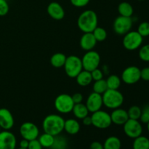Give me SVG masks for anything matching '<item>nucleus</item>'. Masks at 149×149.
I'll return each instance as SVG.
<instances>
[{
    "mask_svg": "<svg viewBox=\"0 0 149 149\" xmlns=\"http://www.w3.org/2000/svg\"><path fill=\"white\" fill-rule=\"evenodd\" d=\"M65 119L61 115L52 113L44 119L42 122V129L44 132H47L53 136L61 135L64 131Z\"/></svg>",
    "mask_w": 149,
    "mask_h": 149,
    "instance_id": "obj_1",
    "label": "nucleus"
},
{
    "mask_svg": "<svg viewBox=\"0 0 149 149\" xmlns=\"http://www.w3.org/2000/svg\"><path fill=\"white\" fill-rule=\"evenodd\" d=\"M97 14L92 10L82 12L77 19V26L83 33H92L97 27Z\"/></svg>",
    "mask_w": 149,
    "mask_h": 149,
    "instance_id": "obj_2",
    "label": "nucleus"
},
{
    "mask_svg": "<svg viewBox=\"0 0 149 149\" xmlns=\"http://www.w3.org/2000/svg\"><path fill=\"white\" fill-rule=\"evenodd\" d=\"M103 106L109 109H116L120 108L124 103V95L119 90L108 89L103 95Z\"/></svg>",
    "mask_w": 149,
    "mask_h": 149,
    "instance_id": "obj_3",
    "label": "nucleus"
},
{
    "mask_svg": "<svg viewBox=\"0 0 149 149\" xmlns=\"http://www.w3.org/2000/svg\"><path fill=\"white\" fill-rule=\"evenodd\" d=\"M63 68L65 74L68 77L76 78L83 70L81 59L77 55H70L67 57Z\"/></svg>",
    "mask_w": 149,
    "mask_h": 149,
    "instance_id": "obj_4",
    "label": "nucleus"
},
{
    "mask_svg": "<svg viewBox=\"0 0 149 149\" xmlns=\"http://www.w3.org/2000/svg\"><path fill=\"white\" fill-rule=\"evenodd\" d=\"M54 106L58 113L61 114H67L72 112L74 103L71 95L63 93L57 96L55 99Z\"/></svg>",
    "mask_w": 149,
    "mask_h": 149,
    "instance_id": "obj_5",
    "label": "nucleus"
},
{
    "mask_svg": "<svg viewBox=\"0 0 149 149\" xmlns=\"http://www.w3.org/2000/svg\"><path fill=\"white\" fill-rule=\"evenodd\" d=\"M143 42V37L137 31H130L124 35L122 45L127 50L133 51L141 47Z\"/></svg>",
    "mask_w": 149,
    "mask_h": 149,
    "instance_id": "obj_6",
    "label": "nucleus"
},
{
    "mask_svg": "<svg viewBox=\"0 0 149 149\" xmlns=\"http://www.w3.org/2000/svg\"><path fill=\"white\" fill-rule=\"evenodd\" d=\"M92 125L100 130H105L110 127L112 125L111 115L106 111L99 110L92 113Z\"/></svg>",
    "mask_w": 149,
    "mask_h": 149,
    "instance_id": "obj_7",
    "label": "nucleus"
},
{
    "mask_svg": "<svg viewBox=\"0 0 149 149\" xmlns=\"http://www.w3.org/2000/svg\"><path fill=\"white\" fill-rule=\"evenodd\" d=\"M81 59L83 69L91 72L95 68H97L100 63V56L96 51H87Z\"/></svg>",
    "mask_w": 149,
    "mask_h": 149,
    "instance_id": "obj_8",
    "label": "nucleus"
},
{
    "mask_svg": "<svg viewBox=\"0 0 149 149\" xmlns=\"http://www.w3.org/2000/svg\"><path fill=\"white\" fill-rule=\"evenodd\" d=\"M133 25V20L132 17L118 16L113 21V29L115 33L118 35L124 36L130 31Z\"/></svg>",
    "mask_w": 149,
    "mask_h": 149,
    "instance_id": "obj_9",
    "label": "nucleus"
},
{
    "mask_svg": "<svg viewBox=\"0 0 149 149\" xmlns=\"http://www.w3.org/2000/svg\"><path fill=\"white\" fill-rule=\"evenodd\" d=\"M123 130L128 138L135 139L142 135V124L139 120L129 119L123 125Z\"/></svg>",
    "mask_w": 149,
    "mask_h": 149,
    "instance_id": "obj_10",
    "label": "nucleus"
},
{
    "mask_svg": "<svg viewBox=\"0 0 149 149\" xmlns=\"http://www.w3.org/2000/svg\"><path fill=\"white\" fill-rule=\"evenodd\" d=\"M20 136L22 138L29 141L37 139L39 136V129L37 125L31 122H26L22 124L19 129Z\"/></svg>",
    "mask_w": 149,
    "mask_h": 149,
    "instance_id": "obj_11",
    "label": "nucleus"
},
{
    "mask_svg": "<svg viewBox=\"0 0 149 149\" xmlns=\"http://www.w3.org/2000/svg\"><path fill=\"white\" fill-rule=\"evenodd\" d=\"M121 79L127 84H134L138 82L141 78V69L135 65L127 67L122 71Z\"/></svg>",
    "mask_w": 149,
    "mask_h": 149,
    "instance_id": "obj_12",
    "label": "nucleus"
},
{
    "mask_svg": "<svg viewBox=\"0 0 149 149\" xmlns=\"http://www.w3.org/2000/svg\"><path fill=\"white\" fill-rule=\"evenodd\" d=\"M17 138L10 130L0 132V149H16Z\"/></svg>",
    "mask_w": 149,
    "mask_h": 149,
    "instance_id": "obj_13",
    "label": "nucleus"
},
{
    "mask_svg": "<svg viewBox=\"0 0 149 149\" xmlns=\"http://www.w3.org/2000/svg\"><path fill=\"white\" fill-rule=\"evenodd\" d=\"M85 105L90 113H94L100 110L103 106L102 95L93 92L87 97Z\"/></svg>",
    "mask_w": 149,
    "mask_h": 149,
    "instance_id": "obj_14",
    "label": "nucleus"
},
{
    "mask_svg": "<svg viewBox=\"0 0 149 149\" xmlns=\"http://www.w3.org/2000/svg\"><path fill=\"white\" fill-rule=\"evenodd\" d=\"M15 124L14 117L10 110L5 108L0 109V127L3 130H10Z\"/></svg>",
    "mask_w": 149,
    "mask_h": 149,
    "instance_id": "obj_15",
    "label": "nucleus"
},
{
    "mask_svg": "<svg viewBox=\"0 0 149 149\" xmlns=\"http://www.w3.org/2000/svg\"><path fill=\"white\" fill-rule=\"evenodd\" d=\"M47 11L48 15L54 20H62L65 17V10L63 7L57 1H52L49 3L47 8Z\"/></svg>",
    "mask_w": 149,
    "mask_h": 149,
    "instance_id": "obj_16",
    "label": "nucleus"
},
{
    "mask_svg": "<svg viewBox=\"0 0 149 149\" xmlns=\"http://www.w3.org/2000/svg\"><path fill=\"white\" fill-rule=\"evenodd\" d=\"M111 119L112 124L116 125H122L129 119L127 111L122 108L113 109V111L111 113Z\"/></svg>",
    "mask_w": 149,
    "mask_h": 149,
    "instance_id": "obj_17",
    "label": "nucleus"
},
{
    "mask_svg": "<svg viewBox=\"0 0 149 149\" xmlns=\"http://www.w3.org/2000/svg\"><path fill=\"white\" fill-rule=\"evenodd\" d=\"M97 42L93 33H84V34L80 38L79 45L81 49L87 52L93 50L96 46Z\"/></svg>",
    "mask_w": 149,
    "mask_h": 149,
    "instance_id": "obj_18",
    "label": "nucleus"
},
{
    "mask_svg": "<svg viewBox=\"0 0 149 149\" xmlns=\"http://www.w3.org/2000/svg\"><path fill=\"white\" fill-rule=\"evenodd\" d=\"M80 129H81V125L79 121H77L76 119L71 118V119L65 120L64 131H65L69 135H76L79 132Z\"/></svg>",
    "mask_w": 149,
    "mask_h": 149,
    "instance_id": "obj_19",
    "label": "nucleus"
},
{
    "mask_svg": "<svg viewBox=\"0 0 149 149\" xmlns=\"http://www.w3.org/2000/svg\"><path fill=\"white\" fill-rule=\"evenodd\" d=\"M77 83L81 87H87L93 81L91 72L83 69L76 77Z\"/></svg>",
    "mask_w": 149,
    "mask_h": 149,
    "instance_id": "obj_20",
    "label": "nucleus"
},
{
    "mask_svg": "<svg viewBox=\"0 0 149 149\" xmlns=\"http://www.w3.org/2000/svg\"><path fill=\"white\" fill-rule=\"evenodd\" d=\"M74 116L78 119H82L89 115V111L84 103H80L74 104L72 110Z\"/></svg>",
    "mask_w": 149,
    "mask_h": 149,
    "instance_id": "obj_21",
    "label": "nucleus"
},
{
    "mask_svg": "<svg viewBox=\"0 0 149 149\" xmlns=\"http://www.w3.org/2000/svg\"><path fill=\"white\" fill-rule=\"evenodd\" d=\"M103 146L104 149H121L122 141L118 137L110 136L106 138Z\"/></svg>",
    "mask_w": 149,
    "mask_h": 149,
    "instance_id": "obj_22",
    "label": "nucleus"
},
{
    "mask_svg": "<svg viewBox=\"0 0 149 149\" xmlns=\"http://www.w3.org/2000/svg\"><path fill=\"white\" fill-rule=\"evenodd\" d=\"M118 13L121 16L132 17L134 13V9L132 4H130L129 2L123 1V2H121L118 6Z\"/></svg>",
    "mask_w": 149,
    "mask_h": 149,
    "instance_id": "obj_23",
    "label": "nucleus"
},
{
    "mask_svg": "<svg viewBox=\"0 0 149 149\" xmlns=\"http://www.w3.org/2000/svg\"><path fill=\"white\" fill-rule=\"evenodd\" d=\"M67 57L65 54L61 53V52H57L52 55L50 58V63L54 68H59L63 67L66 61Z\"/></svg>",
    "mask_w": 149,
    "mask_h": 149,
    "instance_id": "obj_24",
    "label": "nucleus"
},
{
    "mask_svg": "<svg viewBox=\"0 0 149 149\" xmlns=\"http://www.w3.org/2000/svg\"><path fill=\"white\" fill-rule=\"evenodd\" d=\"M38 140L43 148H50L54 143L55 136L47 132H44L43 134L39 135Z\"/></svg>",
    "mask_w": 149,
    "mask_h": 149,
    "instance_id": "obj_25",
    "label": "nucleus"
},
{
    "mask_svg": "<svg viewBox=\"0 0 149 149\" xmlns=\"http://www.w3.org/2000/svg\"><path fill=\"white\" fill-rule=\"evenodd\" d=\"M132 149H149V139L142 135L135 138L132 143Z\"/></svg>",
    "mask_w": 149,
    "mask_h": 149,
    "instance_id": "obj_26",
    "label": "nucleus"
},
{
    "mask_svg": "<svg viewBox=\"0 0 149 149\" xmlns=\"http://www.w3.org/2000/svg\"><path fill=\"white\" fill-rule=\"evenodd\" d=\"M106 81L108 89H110V90H119L121 86V83H122L121 78L116 74L110 75Z\"/></svg>",
    "mask_w": 149,
    "mask_h": 149,
    "instance_id": "obj_27",
    "label": "nucleus"
},
{
    "mask_svg": "<svg viewBox=\"0 0 149 149\" xmlns=\"http://www.w3.org/2000/svg\"><path fill=\"white\" fill-rule=\"evenodd\" d=\"M68 146V141L65 137L61 135L55 136V140L51 149H66Z\"/></svg>",
    "mask_w": 149,
    "mask_h": 149,
    "instance_id": "obj_28",
    "label": "nucleus"
},
{
    "mask_svg": "<svg viewBox=\"0 0 149 149\" xmlns=\"http://www.w3.org/2000/svg\"><path fill=\"white\" fill-rule=\"evenodd\" d=\"M93 92L98 94L103 95L108 90V86L105 79H100L98 81H95L93 86Z\"/></svg>",
    "mask_w": 149,
    "mask_h": 149,
    "instance_id": "obj_29",
    "label": "nucleus"
},
{
    "mask_svg": "<svg viewBox=\"0 0 149 149\" xmlns=\"http://www.w3.org/2000/svg\"><path fill=\"white\" fill-rule=\"evenodd\" d=\"M92 33H93V36H95L97 42H103L107 38V32L102 27L97 26Z\"/></svg>",
    "mask_w": 149,
    "mask_h": 149,
    "instance_id": "obj_30",
    "label": "nucleus"
},
{
    "mask_svg": "<svg viewBox=\"0 0 149 149\" xmlns=\"http://www.w3.org/2000/svg\"><path fill=\"white\" fill-rule=\"evenodd\" d=\"M141 111H142V109H141L139 106H131V107H130V109H128L127 111L129 119L139 120L141 115Z\"/></svg>",
    "mask_w": 149,
    "mask_h": 149,
    "instance_id": "obj_31",
    "label": "nucleus"
},
{
    "mask_svg": "<svg viewBox=\"0 0 149 149\" xmlns=\"http://www.w3.org/2000/svg\"><path fill=\"white\" fill-rule=\"evenodd\" d=\"M138 55L141 61L149 62V44L141 46L140 47Z\"/></svg>",
    "mask_w": 149,
    "mask_h": 149,
    "instance_id": "obj_32",
    "label": "nucleus"
},
{
    "mask_svg": "<svg viewBox=\"0 0 149 149\" xmlns=\"http://www.w3.org/2000/svg\"><path fill=\"white\" fill-rule=\"evenodd\" d=\"M137 31L143 36L146 37L149 36V22L144 21L139 24Z\"/></svg>",
    "mask_w": 149,
    "mask_h": 149,
    "instance_id": "obj_33",
    "label": "nucleus"
},
{
    "mask_svg": "<svg viewBox=\"0 0 149 149\" xmlns=\"http://www.w3.org/2000/svg\"><path fill=\"white\" fill-rule=\"evenodd\" d=\"M139 120L141 123L143 124H147L149 122V105H146L142 109Z\"/></svg>",
    "mask_w": 149,
    "mask_h": 149,
    "instance_id": "obj_34",
    "label": "nucleus"
},
{
    "mask_svg": "<svg viewBox=\"0 0 149 149\" xmlns=\"http://www.w3.org/2000/svg\"><path fill=\"white\" fill-rule=\"evenodd\" d=\"M10 7L6 0H0V16H4L8 13Z\"/></svg>",
    "mask_w": 149,
    "mask_h": 149,
    "instance_id": "obj_35",
    "label": "nucleus"
},
{
    "mask_svg": "<svg viewBox=\"0 0 149 149\" xmlns=\"http://www.w3.org/2000/svg\"><path fill=\"white\" fill-rule=\"evenodd\" d=\"M91 75L93 81H98V80L103 79L104 73H103L101 70L99 69V68H97L91 71Z\"/></svg>",
    "mask_w": 149,
    "mask_h": 149,
    "instance_id": "obj_36",
    "label": "nucleus"
},
{
    "mask_svg": "<svg viewBox=\"0 0 149 149\" xmlns=\"http://www.w3.org/2000/svg\"><path fill=\"white\" fill-rule=\"evenodd\" d=\"M71 4L76 7H84L90 3V0H70Z\"/></svg>",
    "mask_w": 149,
    "mask_h": 149,
    "instance_id": "obj_37",
    "label": "nucleus"
},
{
    "mask_svg": "<svg viewBox=\"0 0 149 149\" xmlns=\"http://www.w3.org/2000/svg\"><path fill=\"white\" fill-rule=\"evenodd\" d=\"M43 147L42 146V145L39 143V140L35 139L32 140V141H29V146H28L27 149H42Z\"/></svg>",
    "mask_w": 149,
    "mask_h": 149,
    "instance_id": "obj_38",
    "label": "nucleus"
},
{
    "mask_svg": "<svg viewBox=\"0 0 149 149\" xmlns=\"http://www.w3.org/2000/svg\"><path fill=\"white\" fill-rule=\"evenodd\" d=\"M141 78L143 81H149V67H145V68L141 69Z\"/></svg>",
    "mask_w": 149,
    "mask_h": 149,
    "instance_id": "obj_39",
    "label": "nucleus"
},
{
    "mask_svg": "<svg viewBox=\"0 0 149 149\" xmlns=\"http://www.w3.org/2000/svg\"><path fill=\"white\" fill-rule=\"evenodd\" d=\"M73 99V101H74V104H77V103H82L83 101V95L79 93H74L73 95H71Z\"/></svg>",
    "mask_w": 149,
    "mask_h": 149,
    "instance_id": "obj_40",
    "label": "nucleus"
},
{
    "mask_svg": "<svg viewBox=\"0 0 149 149\" xmlns=\"http://www.w3.org/2000/svg\"><path fill=\"white\" fill-rule=\"evenodd\" d=\"M90 149H104L101 143L98 141H94L90 146Z\"/></svg>",
    "mask_w": 149,
    "mask_h": 149,
    "instance_id": "obj_41",
    "label": "nucleus"
},
{
    "mask_svg": "<svg viewBox=\"0 0 149 149\" xmlns=\"http://www.w3.org/2000/svg\"><path fill=\"white\" fill-rule=\"evenodd\" d=\"M29 141L28 140L24 139L23 138L22 140H20V141L19 142V147L22 148H28V146H29Z\"/></svg>",
    "mask_w": 149,
    "mask_h": 149,
    "instance_id": "obj_42",
    "label": "nucleus"
},
{
    "mask_svg": "<svg viewBox=\"0 0 149 149\" xmlns=\"http://www.w3.org/2000/svg\"><path fill=\"white\" fill-rule=\"evenodd\" d=\"M82 120V123L83 125H85V126H90L92 125V119H91V116H87L86 117H84V119H81Z\"/></svg>",
    "mask_w": 149,
    "mask_h": 149,
    "instance_id": "obj_43",
    "label": "nucleus"
},
{
    "mask_svg": "<svg viewBox=\"0 0 149 149\" xmlns=\"http://www.w3.org/2000/svg\"><path fill=\"white\" fill-rule=\"evenodd\" d=\"M146 125H147V130H148V132H149V122L146 124Z\"/></svg>",
    "mask_w": 149,
    "mask_h": 149,
    "instance_id": "obj_44",
    "label": "nucleus"
},
{
    "mask_svg": "<svg viewBox=\"0 0 149 149\" xmlns=\"http://www.w3.org/2000/svg\"><path fill=\"white\" fill-rule=\"evenodd\" d=\"M16 149H27V148H20V147H19L18 148H16Z\"/></svg>",
    "mask_w": 149,
    "mask_h": 149,
    "instance_id": "obj_45",
    "label": "nucleus"
},
{
    "mask_svg": "<svg viewBox=\"0 0 149 149\" xmlns=\"http://www.w3.org/2000/svg\"><path fill=\"white\" fill-rule=\"evenodd\" d=\"M1 127H0V132H1Z\"/></svg>",
    "mask_w": 149,
    "mask_h": 149,
    "instance_id": "obj_46",
    "label": "nucleus"
}]
</instances>
